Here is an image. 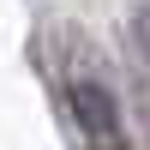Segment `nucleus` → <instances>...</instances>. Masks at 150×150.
Segmentation results:
<instances>
[{
  "instance_id": "obj_2",
  "label": "nucleus",
  "mask_w": 150,
  "mask_h": 150,
  "mask_svg": "<svg viewBox=\"0 0 150 150\" xmlns=\"http://www.w3.org/2000/svg\"><path fill=\"white\" fill-rule=\"evenodd\" d=\"M138 36H144V48H150V12H138Z\"/></svg>"
},
{
  "instance_id": "obj_1",
  "label": "nucleus",
  "mask_w": 150,
  "mask_h": 150,
  "mask_svg": "<svg viewBox=\"0 0 150 150\" xmlns=\"http://www.w3.org/2000/svg\"><path fill=\"white\" fill-rule=\"evenodd\" d=\"M72 114H78L84 138L96 150H126V132H120V108L102 84H72Z\"/></svg>"
}]
</instances>
